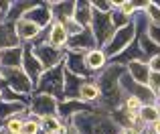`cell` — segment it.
<instances>
[{
    "mask_svg": "<svg viewBox=\"0 0 160 134\" xmlns=\"http://www.w3.org/2000/svg\"><path fill=\"white\" fill-rule=\"evenodd\" d=\"M128 71V67L126 65H120V63H108V67L103 71H99L98 75H95L93 81L98 83L99 91H102V100H99L98 108H102V110L106 112H116L120 110L122 106H124V91H122L120 87V81L122 77H124V73Z\"/></svg>",
    "mask_w": 160,
    "mask_h": 134,
    "instance_id": "obj_1",
    "label": "cell"
},
{
    "mask_svg": "<svg viewBox=\"0 0 160 134\" xmlns=\"http://www.w3.org/2000/svg\"><path fill=\"white\" fill-rule=\"evenodd\" d=\"M69 122L75 126L77 134H120L122 130L120 124L113 120V116L102 108L79 112Z\"/></svg>",
    "mask_w": 160,
    "mask_h": 134,
    "instance_id": "obj_2",
    "label": "cell"
},
{
    "mask_svg": "<svg viewBox=\"0 0 160 134\" xmlns=\"http://www.w3.org/2000/svg\"><path fill=\"white\" fill-rule=\"evenodd\" d=\"M0 85L27 100H31V95L35 94V83L31 81V77L22 69H4V67H0Z\"/></svg>",
    "mask_w": 160,
    "mask_h": 134,
    "instance_id": "obj_3",
    "label": "cell"
},
{
    "mask_svg": "<svg viewBox=\"0 0 160 134\" xmlns=\"http://www.w3.org/2000/svg\"><path fill=\"white\" fill-rule=\"evenodd\" d=\"M35 94H47L63 102L65 100V65L45 71L39 83L35 85Z\"/></svg>",
    "mask_w": 160,
    "mask_h": 134,
    "instance_id": "obj_4",
    "label": "cell"
},
{
    "mask_svg": "<svg viewBox=\"0 0 160 134\" xmlns=\"http://www.w3.org/2000/svg\"><path fill=\"white\" fill-rule=\"evenodd\" d=\"M31 47H32V53L37 55V59L41 61V65L45 67V71L55 69V67H61L65 63V53L67 51L55 49V47H51L49 43H45V41H41V39H37Z\"/></svg>",
    "mask_w": 160,
    "mask_h": 134,
    "instance_id": "obj_5",
    "label": "cell"
},
{
    "mask_svg": "<svg viewBox=\"0 0 160 134\" xmlns=\"http://www.w3.org/2000/svg\"><path fill=\"white\" fill-rule=\"evenodd\" d=\"M120 87L122 91H124V95H134V98H138L144 106H156L158 104V95L154 94L152 90H150V85H146V83H138L134 81L132 77H130V73L126 71L124 77H122L120 81Z\"/></svg>",
    "mask_w": 160,
    "mask_h": 134,
    "instance_id": "obj_6",
    "label": "cell"
},
{
    "mask_svg": "<svg viewBox=\"0 0 160 134\" xmlns=\"http://www.w3.org/2000/svg\"><path fill=\"white\" fill-rule=\"evenodd\" d=\"M134 39H136V24H134V23L128 24V27H124V28H118V31L113 33L112 41H109L106 47H103L108 59L112 61L113 57H118L120 53H124L126 49L134 43Z\"/></svg>",
    "mask_w": 160,
    "mask_h": 134,
    "instance_id": "obj_7",
    "label": "cell"
},
{
    "mask_svg": "<svg viewBox=\"0 0 160 134\" xmlns=\"http://www.w3.org/2000/svg\"><path fill=\"white\" fill-rule=\"evenodd\" d=\"M91 31H93V37H95V41H98V47L103 49L109 41H112L113 33H116V27H113V23H112V14H103V12L93 10Z\"/></svg>",
    "mask_w": 160,
    "mask_h": 134,
    "instance_id": "obj_8",
    "label": "cell"
},
{
    "mask_svg": "<svg viewBox=\"0 0 160 134\" xmlns=\"http://www.w3.org/2000/svg\"><path fill=\"white\" fill-rule=\"evenodd\" d=\"M28 112L32 116H39L41 120L49 116H59V100L47 94H32L28 102Z\"/></svg>",
    "mask_w": 160,
    "mask_h": 134,
    "instance_id": "obj_9",
    "label": "cell"
},
{
    "mask_svg": "<svg viewBox=\"0 0 160 134\" xmlns=\"http://www.w3.org/2000/svg\"><path fill=\"white\" fill-rule=\"evenodd\" d=\"M98 49V41L93 37V31L91 28H83L79 35L69 37V43H67V51L73 53H89Z\"/></svg>",
    "mask_w": 160,
    "mask_h": 134,
    "instance_id": "obj_10",
    "label": "cell"
},
{
    "mask_svg": "<svg viewBox=\"0 0 160 134\" xmlns=\"http://www.w3.org/2000/svg\"><path fill=\"white\" fill-rule=\"evenodd\" d=\"M65 69L71 71V73L79 75V77H85V79H95V75L89 71L85 61V53H73V51H67L65 53Z\"/></svg>",
    "mask_w": 160,
    "mask_h": 134,
    "instance_id": "obj_11",
    "label": "cell"
},
{
    "mask_svg": "<svg viewBox=\"0 0 160 134\" xmlns=\"http://www.w3.org/2000/svg\"><path fill=\"white\" fill-rule=\"evenodd\" d=\"M24 47V55H22V71L31 77V81L35 83H39V79L43 77V73H45V67L41 65V61L37 59V55L32 53V47L31 45H22Z\"/></svg>",
    "mask_w": 160,
    "mask_h": 134,
    "instance_id": "obj_12",
    "label": "cell"
},
{
    "mask_svg": "<svg viewBox=\"0 0 160 134\" xmlns=\"http://www.w3.org/2000/svg\"><path fill=\"white\" fill-rule=\"evenodd\" d=\"M41 39L45 43H49L55 49H61V51H67V43H69V35H67L65 27L61 23H53L49 28H45Z\"/></svg>",
    "mask_w": 160,
    "mask_h": 134,
    "instance_id": "obj_13",
    "label": "cell"
},
{
    "mask_svg": "<svg viewBox=\"0 0 160 134\" xmlns=\"http://www.w3.org/2000/svg\"><path fill=\"white\" fill-rule=\"evenodd\" d=\"M24 18L31 20V23H35L37 27H41L43 31H45V28H49V27L53 24L51 2H37V6L32 8V10H28Z\"/></svg>",
    "mask_w": 160,
    "mask_h": 134,
    "instance_id": "obj_14",
    "label": "cell"
},
{
    "mask_svg": "<svg viewBox=\"0 0 160 134\" xmlns=\"http://www.w3.org/2000/svg\"><path fill=\"white\" fill-rule=\"evenodd\" d=\"M14 27H16V35H18V39H20L22 45H32L41 35H43V28L37 27L35 23H31V20H27V18L14 23Z\"/></svg>",
    "mask_w": 160,
    "mask_h": 134,
    "instance_id": "obj_15",
    "label": "cell"
},
{
    "mask_svg": "<svg viewBox=\"0 0 160 134\" xmlns=\"http://www.w3.org/2000/svg\"><path fill=\"white\" fill-rule=\"evenodd\" d=\"M14 47H22L18 35H16V27L10 20H4V23H0V51Z\"/></svg>",
    "mask_w": 160,
    "mask_h": 134,
    "instance_id": "obj_16",
    "label": "cell"
},
{
    "mask_svg": "<svg viewBox=\"0 0 160 134\" xmlns=\"http://www.w3.org/2000/svg\"><path fill=\"white\" fill-rule=\"evenodd\" d=\"M53 10V23H69L75 16V2L73 0H59V2H51Z\"/></svg>",
    "mask_w": 160,
    "mask_h": 134,
    "instance_id": "obj_17",
    "label": "cell"
},
{
    "mask_svg": "<svg viewBox=\"0 0 160 134\" xmlns=\"http://www.w3.org/2000/svg\"><path fill=\"white\" fill-rule=\"evenodd\" d=\"M91 108H95V106L83 104L81 100H63V102H59V118L65 120V122H69L75 114L85 112V110H91Z\"/></svg>",
    "mask_w": 160,
    "mask_h": 134,
    "instance_id": "obj_18",
    "label": "cell"
},
{
    "mask_svg": "<svg viewBox=\"0 0 160 134\" xmlns=\"http://www.w3.org/2000/svg\"><path fill=\"white\" fill-rule=\"evenodd\" d=\"M89 79L79 77V75H75V73L65 69V100H79V94H81L83 85Z\"/></svg>",
    "mask_w": 160,
    "mask_h": 134,
    "instance_id": "obj_19",
    "label": "cell"
},
{
    "mask_svg": "<svg viewBox=\"0 0 160 134\" xmlns=\"http://www.w3.org/2000/svg\"><path fill=\"white\" fill-rule=\"evenodd\" d=\"M22 55H24V47L0 51V67H4V69H22Z\"/></svg>",
    "mask_w": 160,
    "mask_h": 134,
    "instance_id": "obj_20",
    "label": "cell"
},
{
    "mask_svg": "<svg viewBox=\"0 0 160 134\" xmlns=\"http://www.w3.org/2000/svg\"><path fill=\"white\" fill-rule=\"evenodd\" d=\"M28 112V104L24 102H8V100H2L0 102V124H4L6 120L14 118V116L27 114Z\"/></svg>",
    "mask_w": 160,
    "mask_h": 134,
    "instance_id": "obj_21",
    "label": "cell"
},
{
    "mask_svg": "<svg viewBox=\"0 0 160 134\" xmlns=\"http://www.w3.org/2000/svg\"><path fill=\"white\" fill-rule=\"evenodd\" d=\"M85 61H87V67H89V71L93 75H98L99 71H103L108 67V63H109L106 51L99 49V47L93 49V51H89V53H85Z\"/></svg>",
    "mask_w": 160,
    "mask_h": 134,
    "instance_id": "obj_22",
    "label": "cell"
},
{
    "mask_svg": "<svg viewBox=\"0 0 160 134\" xmlns=\"http://www.w3.org/2000/svg\"><path fill=\"white\" fill-rule=\"evenodd\" d=\"M73 18L83 28H91V20H93V6H91V2L75 0V16Z\"/></svg>",
    "mask_w": 160,
    "mask_h": 134,
    "instance_id": "obj_23",
    "label": "cell"
},
{
    "mask_svg": "<svg viewBox=\"0 0 160 134\" xmlns=\"http://www.w3.org/2000/svg\"><path fill=\"white\" fill-rule=\"evenodd\" d=\"M35 6H37L35 0H12V8H10V12H8L6 20L18 23V20H22L24 16H27V12L32 10Z\"/></svg>",
    "mask_w": 160,
    "mask_h": 134,
    "instance_id": "obj_24",
    "label": "cell"
},
{
    "mask_svg": "<svg viewBox=\"0 0 160 134\" xmlns=\"http://www.w3.org/2000/svg\"><path fill=\"white\" fill-rule=\"evenodd\" d=\"M126 67H128V73H130V77H132L134 81L146 83V85H148L152 71H150V67H148L146 61H132V63H128Z\"/></svg>",
    "mask_w": 160,
    "mask_h": 134,
    "instance_id": "obj_25",
    "label": "cell"
},
{
    "mask_svg": "<svg viewBox=\"0 0 160 134\" xmlns=\"http://www.w3.org/2000/svg\"><path fill=\"white\" fill-rule=\"evenodd\" d=\"M79 100H81L83 104H89V106H95V108H98L99 100H102V91H99L98 83H95L93 79H89V81L83 85L81 94H79Z\"/></svg>",
    "mask_w": 160,
    "mask_h": 134,
    "instance_id": "obj_26",
    "label": "cell"
},
{
    "mask_svg": "<svg viewBox=\"0 0 160 134\" xmlns=\"http://www.w3.org/2000/svg\"><path fill=\"white\" fill-rule=\"evenodd\" d=\"M63 126H65V120H61L59 116H49L41 120V130L47 134H59Z\"/></svg>",
    "mask_w": 160,
    "mask_h": 134,
    "instance_id": "obj_27",
    "label": "cell"
},
{
    "mask_svg": "<svg viewBox=\"0 0 160 134\" xmlns=\"http://www.w3.org/2000/svg\"><path fill=\"white\" fill-rule=\"evenodd\" d=\"M140 120L146 124V126L158 122V120H160V116H158V106H142V110H140Z\"/></svg>",
    "mask_w": 160,
    "mask_h": 134,
    "instance_id": "obj_28",
    "label": "cell"
},
{
    "mask_svg": "<svg viewBox=\"0 0 160 134\" xmlns=\"http://www.w3.org/2000/svg\"><path fill=\"white\" fill-rule=\"evenodd\" d=\"M113 8L120 10L122 14H126L128 18H134L138 14V8L134 6V0H124V2H113Z\"/></svg>",
    "mask_w": 160,
    "mask_h": 134,
    "instance_id": "obj_29",
    "label": "cell"
},
{
    "mask_svg": "<svg viewBox=\"0 0 160 134\" xmlns=\"http://www.w3.org/2000/svg\"><path fill=\"white\" fill-rule=\"evenodd\" d=\"M144 14H146V18H148L150 24H158L160 27V6L154 2V0H150V4L144 10Z\"/></svg>",
    "mask_w": 160,
    "mask_h": 134,
    "instance_id": "obj_30",
    "label": "cell"
},
{
    "mask_svg": "<svg viewBox=\"0 0 160 134\" xmlns=\"http://www.w3.org/2000/svg\"><path fill=\"white\" fill-rule=\"evenodd\" d=\"M112 23H113V27H116V31H118V28H124V27H128V24H132L134 18H128L126 14H122L120 10H116V8H113V12H112Z\"/></svg>",
    "mask_w": 160,
    "mask_h": 134,
    "instance_id": "obj_31",
    "label": "cell"
},
{
    "mask_svg": "<svg viewBox=\"0 0 160 134\" xmlns=\"http://www.w3.org/2000/svg\"><path fill=\"white\" fill-rule=\"evenodd\" d=\"M41 132V118L39 116H28L27 118V124H24V130L22 134H39Z\"/></svg>",
    "mask_w": 160,
    "mask_h": 134,
    "instance_id": "obj_32",
    "label": "cell"
},
{
    "mask_svg": "<svg viewBox=\"0 0 160 134\" xmlns=\"http://www.w3.org/2000/svg\"><path fill=\"white\" fill-rule=\"evenodd\" d=\"M142 106H144V104H142L138 98H134V95H126L124 106H122V108H124V110H128V112H134V114H140Z\"/></svg>",
    "mask_w": 160,
    "mask_h": 134,
    "instance_id": "obj_33",
    "label": "cell"
},
{
    "mask_svg": "<svg viewBox=\"0 0 160 134\" xmlns=\"http://www.w3.org/2000/svg\"><path fill=\"white\" fill-rule=\"evenodd\" d=\"M91 6H93V10L103 12V14L113 12V2H109V0H91Z\"/></svg>",
    "mask_w": 160,
    "mask_h": 134,
    "instance_id": "obj_34",
    "label": "cell"
},
{
    "mask_svg": "<svg viewBox=\"0 0 160 134\" xmlns=\"http://www.w3.org/2000/svg\"><path fill=\"white\" fill-rule=\"evenodd\" d=\"M63 27H65V31H67V35H69V37H75V35H79V33L83 31V27L79 23H75V18L69 20V23H65Z\"/></svg>",
    "mask_w": 160,
    "mask_h": 134,
    "instance_id": "obj_35",
    "label": "cell"
},
{
    "mask_svg": "<svg viewBox=\"0 0 160 134\" xmlns=\"http://www.w3.org/2000/svg\"><path fill=\"white\" fill-rule=\"evenodd\" d=\"M148 85H150V90H152L154 94L160 98V73H152V75H150Z\"/></svg>",
    "mask_w": 160,
    "mask_h": 134,
    "instance_id": "obj_36",
    "label": "cell"
},
{
    "mask_svg": "<svg viewBox=\"0 0 160 134\" xmlns=\"http://www.w3.org/2000/svg\"><path fill=\"white\" fill-rule=\"evenodd\" d=\"M148 37L160 47V27H158V24H150V27H148Z\"/></svg>",
    "mask_w": 160,
    "mask_h": 134,
    "instance_id": "obj_37",
    "label": "cell"
},
{
    "mask_svg": "<svg viewBox=\"0 0 160 134\" xmlns=\"http://www.w3.org/2000/svg\"><path fill=\"white\" fill-rule=\"evenodd\" d=\"M148 67H150V71H152V73H160V55L152 57V59L148 61Z\"/></svg>",
    "mask_w": 160,
    "mask_h": 134,
    "instance_id": "obj_38",
    "label": "cell"
},
{
    "mask_svg": "<svg viewBox=\"0 0 160 134\" xmlns=\"http://www.w3.org/2000/svg\"><path fill=\"white\" fill-rule=\"evenodd\" d=\"M10 8H12V0H10V2H8V0H0V12H2V16H4V18L8 16Z\"/></svg>",
    "mask_w": 160,
    "mask_h": 134,
    "instance_id": "obj_39",
    "label": "cell"
},
{
    "mask_svg": "<svg viewBox=\"0 0 160 134\" xmlns=\"http://www.w3.org/2000/svg\"><path fill=\"white\" fill-rule=\"evenodd\" d=\"M59 134H77V130H75V126L71 122H65V126L61 128V132Z\"/></svg>",
    "mask_w": 160,
    "mask_h": 134,
    "instance_id": "obj_40",
    "label": "cell"
},
{
    "mask_svg": "<svg viewBox=\"0 0 160 134\" xmlns=\"http://www.w3.org/2000/svg\"><path fill=\"white\" fill-rule=\"evenodd\" d=\"M120 134H142V132H138V130H134V128H122Z\"/></svg>",
    "mask_w": 160,
    "mask_h": 134,
    "instance_id": "obj_41",
    "label": "cell"
},
{
    "mask_svg": "<svg viewBox=\"0 0 160 134\" xmlns=\"http://www.w3.org/2000/svg\"><path fill=\"white\" fill-rule=\"evenodd\" d=\"M0 134H16V132H10V130H8V128L0 126Z\"/></svg>",
    "mask_w": 160,
    "mask_h": 134,
    "instance_id": "obj_42",
    "label": "cell"
},
{
    "mask_svg": "<svg viewBox=\"0 0 160 134\" xmlns=\"http://www.w3.org/2000/svg\"><path fill=\"white\" fill-rule=\"evenodd\" d=\"M2 100H4V90L0 87V102H2Z\"/></svg>",
    "mask_w": 160,
    "mask_h": 134,
    "instance_id": "obj_43",
    "label": "cell"
},
{
    "mask_svg": "<svg viewBox=\"0 0 160 134\" xmlns=\"http://www.w3.org/2000/svg\"><path fill=\"white\" fill-rule=\"evenodd\" d=\"M4 20H6V18H4V16H2V12H0V23H4Z\"/></svg>",
    "mask_w": 160,
    "mask_h": 134,
    "instance_id": "obj_44",
    "label": "cell"
},
{
    "mask_svg": "<svg viewBox=\"0 0 160 134\" xmlns=\"http://www.w3.org/2000/svg\"><path fill=\"white\" fill-rule=\"evenodd\" d=\"M156 106H158V116H160V100H158V104H156Z\"/></svg>",
    "mask_w": 160,
    "mask_h": 134,
    "instance_id": "obj_45",
    "label": "cell"
},
{
    "mask_svg": "<svg viewBox=\"0 0 160 134\" xmlns=\"http://www.w3.org/2000/svg\"><path fill=\"white\" fill-rule=\"evenodd\" d=\"M39 134H47V132H43V130H41V132H39Z\"/></svg>",
    "mask_w": 160,
    "mask_h": 134,
    "instance_id": "obj_46",
    "label": "cell"
}]
</instances>
